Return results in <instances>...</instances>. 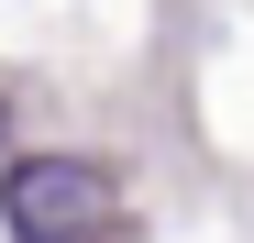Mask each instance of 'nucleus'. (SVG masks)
<instances>
[{"label":"nucleus","instance_id":"obj_1","mask_svg":"<svg viewBox=\"0 0 254 243\" xmlns=\"http://www.w3.org/2000/svg\"><path fill=\"white\" fill-rule=\"evenodd\" d=\"M0 221H11V243H100L111 177L89 155H22V166L0 177Z\"/></svg>","mask_w":254,"mask_h":243}]
</instances>
